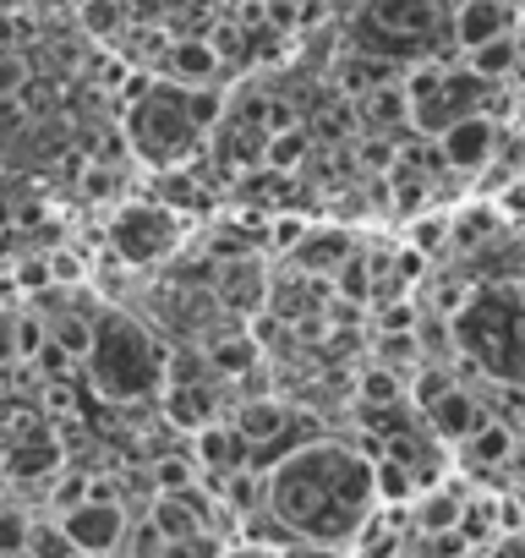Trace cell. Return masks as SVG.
Segmentation results:
<instances>
[{
	"mask_svg": "<svg viewBox=\"0 0 525 558\" xmlns=\"http://www.w3.org/2000/svg\"><path fill=\"white\" fill-rule=\"evenodd\" d=\"M262 504L269 514L291 531V536H313V542H340L351 547L378 504V471L362 449L351 444H329L313 438L291 454H280L262 476Z\"/></svg>",
	"mask_w": 525,
	"mask_h": 558,
	"instance_id": "6da1fadb",
	"label": "cell"
},
{
	"mask_svg": "<svg viewBox=\"0 0 525 558\" xmlns=\"http://www.w3.org/2000/svg\"><path fill=\"white\" fill-rule=\"evenodd\" d=\"M164 345L132 324L126 313H99V340H94V356H88V378L105 400H148L164 389Z\"/></svg>",
	"mask_w": 525,
	"mask_h": 558,
	"instance_id": "7a4b0ae2",
	"label": "cell"
},
{
	"mask_svg": "<svg viewBox=\"0 0 525 558\" xmlns=\"http://www.w3.org/2000/svg\"><path fill=\"white\" fill-rule=\"evenodd\" d=\"M126 143L143 165L154 170H175L197 143H203V121L192 110V88L181 83H154L143 99L126 105Z\"/></svg>",
	"mask_w": 525,
	"mask_h": 558,
	"instance_id": "3957f363",
	"label": "cell"
},
{
	"mask_svg": "<svg viewBox=\"0 0 525 558\" xmlns=\"http://www.w3.org/2000/svg\"><path fill=\"white\" fill-rule=\"evenodd\" d=\"M181 241V214L164 203H126L110 219V246L121 263H159Z\"/></svg>",
	"mask_w": 525,
	"mask_h": 558,
	"instance_id": "277c9868",
	"label": "cell"
},
{
	"mask_svg": "<svg viewBox=\"0 0 525 558\" xmlns=\"http://www.w3.org/2000/svg\"><path fill=\"white\" fill-rule=\"evenodd\" d=\"M492 154H498V121H492L487 110H465V116H454V121L438 132V159H443L449 170H460V175L487 170Z\"/></svg>",
	"mask_w": 525,
	"mask_h": 558,
	"instance_id": "5b68a950",
	"label": "cell"
},
{
	"mask_svg": "<svg viewBox=\"0 0 525 558\" xmlns=\"http://www.w3.org/2000/svg\"><path fill=\"white\" fill-rule=\"evenodd\" d=\"M56 520L66 525V536H72L77 553H105V558L121 553L126 547V531H132V520H126V509L115 498H83L77 509H66Z\"/></svg>",
	"mask_w": 525,
	"mask_h": 558,
	"instance_id": "8992f818",
	"label": "cell"
},
{
	"mask_svg": "<svg viewBox=\"0 0 525 558\" xmlns=\"http://www.w3.org/2000/svg\"><path fill=\"white\" fill-rule=\"evenodd\" d=\"M159 72H164L170 83H181V88H203V83L219 77V50H213V39L181 34V39H170V45L159 50Z\"/></svg>",
	"mask_w": 525,
	"mask_h": 558,
	"instance_id": "52a82bcc",
	"label": "cell"
},
{
	"mask_svg": "<svg viewBox=\"0 0 525 558\" xmlns=\"http://www.w3.org/2000/svg\"><path fill=\"white\" fill-rule=\"evenodd\" d=\"M219 302H230L235 313H257L262 302H269V268H262L252 252L224 257V268H219Z\"/></svg>",
	"mask_w": 525,
	"mask_h": 558,
	"instance_id": "ba28073f",
	"label": "cell"
},
{
	"mask_svg": "<svg viewBox=\"0 0 525 558\" xmlns=\"http://www.w3.org/2000/svg\"><path fill=\"white\" fill-rule=\"evenodd\" d=\"M154 531L164 542H186V536H203L208 531V509H203V493L186 487V493H159L154 509H148Z\"/></svg>",
	"mask_w": 525,
	"mask_h": 558,
	"instance_id": "9c48e42d",
	"label": "cell"
},
{
	"mask_svg": "<svg viewBox=\"0 0 525 558\" xmlns=\"http://www.w3.org/2000/svg\"><path fill=\"white\" fill-rule=\"evenodd\" d=\"M400 77V61L394 56H378V50H367V45H351L340 61H334V83L345 88V94H373L378 83H394Z\"/></svg>",
	"mask_w": 525,
	"mask_h": 558,
	"instance_id": "30bf717a",
	"label": "cell"
},
{
	"mask_svg": "<svg viewBox=\"0 0 525 558\" xmlns=\"http://www.w3.org/2000/svg\"><path fill=\"white\" fill-rule=\"evenodd\" d=\"M192 460H197V471L224 476V471L246 465V438L235 427H224V422H208V427L192 433Z\"/></svg>",
	"mask_w": 525,
	"mask_h": 558,
	"instance_id": "8fae6325",
	"label": "cell"
},
{
	"mask_svg": "<svg viewBox=\"0 0 525 558\" xmlns=\"http://www.w3.org/2000/svg\"><path fill=\"white\" fill-rule=\"evenodd\" d=\"M514 17L520 12L509 7V0H460V7H454V39H460V50H471V45L514 28Z\"/></svg>",
	"mask_w": 525,
	"mask_h": 558,
	"instance_id": "7c38bea8",
	"label": "cell"
},
{
	"mask_svg": "<svg viewBox=\"0 0 525 558\" xmlns=\"http://www.w3.org/2000/svg\"><path fill=\"white\" fill-rule=\"evenodd\" d=\"M503 230H509V219H503L498 203H465V208L449 214V246H460V252H465V246L481 252V246H492Z\"/></svg>",
	"mask_w": 525,
	"mask_h": 558,
	"instance_id": "4fadbf2b",
	"label": "cell"
},
{
	"mask_svg": "<svg viewBox=\"0 0 525 558\" xmlns=\"http://www.w3.org/2000/svg\"><path fill=\"white\" fill-rule=\"evenodd\" d=\"M481 422H487V416H481V405L471 400V389H449L443 400L427 405V427H432L443 444H465Z\"/></svg>",
	"mask_w": 525,
	"mask_h": 558,
	"instance_id": "5bb4252c",
	"label": "cell"
},
{
	"mask_svg": "<svg viewBox=\"0 0 525 558\" xmlns=\"http://www.w3.org/2000/svg\"><path fill=\"white\" fill-rule=\"evenodd\" d=\"M520 56H525L520 34H514V28H503V34H492V39L471 45V50H465V66H471L476 77H487V83H503V77H514Z\"/></svg>",
	"mask_w": 525,
	"mask_h": 558,
	"instance_id": "9a60e30c",
	"label": "cell"
},
{
	"mask_svg": "<svg viewBox=\"0 0 525 558\" xmlns=\"http://www.w3.org/2000/svg\"><path fill=\"white\" fill-rule=\"evenodd\" d=\"M291 257H296V274H307V279H334L340 263L351 257V246H345L340 230H307Z\"/></svg>",
	"mask_w": 525,
	"mask_h": 558,
	"instance_id": "2e32d148",
	"label": "cell"
},
{
	"mask_svg": "<svg viewBox=\"0 0 525 558\" xmlns=\"http://www.w3.org/2000/svg\"><path fill=\"white\" fill-rule=\"evenodd\" d=\"M362 121L373 126V132H411V99H405V83L394 77V83H378L373 94H362Z\"/></svg>",
	"mask_w": 525,
	"mask_h": 558,
	"instance_id": "e0dca14e",
	"label": "cell"
},
{
	"mask_svg": "<svg viewBox=\"0 0 525 558\" xmlns=\"http://www.w3.org/2000/svg\"><path fill=\"white\" fill-rule=\"evenodd\" d=\"M7 471H12L17 482L56 476V471H61V444H56L50 433H23V438L12 444V454H7Z\"/></svg>",
	"mask_w": 525,
	"mask_h": 558,
	"instance_id": "ac0fdd59",
	"label": "cell"
},
{
	"mask_svg": "<svg viewBox=\"0 0 525 558\" xmlns=\"http://www.w3.org/2000/svg\"><path fill=\"white\" fill-rule=\"evenodd\" d=\"M164 422L181 433H197L213 422V400L203 384H164Z\"/></svg>",
	"mask_w": 525,
	"mask_h": 558,
	"instance_id": "d6986e66",
	"label": "cell"
},
{
	"mask_svg": "<svg viewBox=\"0 0 525 558\" xmlns=\"http://www.w3.org/2000/svg\"><path fill=\"white\" fill-rule=\"evenodd\" d=\"M50 340L72 356V362H88L94 356V340H99V318H88V313H56L50 318Z\"/></svg>",
	"mask_w": 525,
	"mask_h": 558,
	"instance_id": "ffe728a7",
	"label": "cell"
},
{
	"mask_svg": "<svg viewBox=\"0 0 525 558\" xmlns=\"http://www.w3.org/2000/svg\"><path fill=\"white\" fill-rule=\"evenodd\" d=\"M514 444H520V438H514L503 422H481L460 449H465L471 465H509V460H514Z\"/></svg>",
	"mask_w": 525,
	"mask_h": 558,
	"instance_id": "44dd1931",
	"label": "cell"
},
{
	"mask_svg": "<svg viewBox=\"0 0 525 558\" xmlns=\"http://www.w3.org/2000/svg\"><path fill=\"white\" fill-rule=\"evenodd\" d=\"M77 23L94 39H121V28L132 23V7L126 0H77Z\"/></svg>",
	"mask_w": 525,
	"mask_h": 558,
	"instance_id": "7402d4cb",
	"label": "cell"
},
{
	"mask_svg": "<svg viewBox=\"0 0 525 558\" xmlns=\"http://www.w3.org/2000/svg\"><path fill=\"white\" fill-rule=\"evenodd\" d=\"M307 159V126H291V132H269V143H262V170L274 175H291L296 165Z\"/></svg>",
	"mask_w": 525,
	"mask_h": 558,
	"instance_id": "603a6c76",
	"label": "cell"
},
{
	"mask_svg": "<svg viewBox=\"0 0 525 558\" xmlns=\"http://www.w3.org/2000/svg\"><path fill=\"white\" fill-rule=\"evenodd\" d=\"M334 291H340V302H373V296H378V274H373V263H367L362 252H351V257L340 263Z\"/></svg>",
	"mask_w": 525,
	"mask_h": 558,
	"instance_id": "cb8c5ba5",
	"label": "cell"
},
{
	"mask_svg": "<svg viewBox=\"0 0 525 558\" xmlns=\"http://www.w3.org/2000/svg\"><path fill=\"white\" fill-rule=\"evenodd\" d=\"M12 335H17V362H39V351L50 345V318L39 307L12 313Z\"/></svg>",
	"mask_w": 525,
	"mask_h": 558,
	"instance_id": "d4e9b609",
	"label": "cell"
},
{
	"mask_svg": "<svg viewBox=\"0 0 525 558\" xmlns=\"http://www.w3.org/2000/svg\"><path fill=\"white\" fill-rule=\"evenodd\" d=\"M252 362H257V340H252V335H235V340L208 345V367H213V373H224V378L252 373Z\"/></svg>",
	"mask_w": 525,
	"mask_h": 558,
	"instance_id": "484cf974",
	"label": "cell"
},
{
	"mask_svg": "<svg viewBox=\"0 0 525 558\" xmlns=\"http://www.w3.org/2000/svg\"><path fill=\"white\" fill-rule=\"evenodd\" d=\"M373 471H378V498H383V504H405V498L422 487V476H416L405 460H394V454L373 460Z\"/></svg>",
	"mask_w": 525,
	"mask_h": 558,
	"instance_id": "4316f807",
	"label": "cell"
},
{
	"mask_svg": "<svg viewBox=\"0 0 525 558\" xmlns=\"http://www.w3.org/2000/svg\"><path fill=\"white\" fill-rule=\"evenodd\" d=\"M460 520H465V498H460V493L438 487V493H427V498H422V531L443 536V531H449V525H460Z\"/></svg>",
	"mask_w": 525,
	"mask_h": 558,
	"instance_id": "83f0119b",
	"label": "cell"
},
{
	"mask_svg": "<svg viewBox=\"0 0 525 558\" xmlns=\"http://www.w3.org/2000/svg\"><path fill=\"white\" fill-rule=\"evenodd\" d=\"M28 558H72L77 547H72V536H66V525L61 520H34V531H28V547H23Z\"/></svg>",
	"mask_w": 525,
	"mask_h": 558,
	"instance_id": "f1b7e54d",
	"label": "cell"
},
{
	"mask_svg": "<svg viewBox=\"0 0 525 558\" xmlns=\"http://www.w3.org/2000/svg\"><path fill=\"white\" fill-rule=\"evenodd\" d=\"M83 498H94V476H83V471H56V482H50V509L66 514V509H77Z\"/></svg>",
	"mask_w": 525,
	"mask_h": 558,
	"instance_id": "f546056e",
	"label": "cell"
},
{
	"mask_svg": "<svg viewBox=\"0 0 525 558\" xmlns=\"http://www.w3.org/2000/svg\"><path fill=\"white\" fill-rule=\"evenodd\" d=\"M154 482H159V493H186V487H197V460L164 454V460L154 465Z\"/></svg>",
	"mask_w": 525,
	"mask_h": 558,
	"instance_id": "4dcf8cb0",
	"label": "cell"
},
{
	"mask_svg": "<svg viewBox=\"0 0 525 558\" xmlns=\"http://www.w3.org/2000/svg\"><path fill=\"white\" fill-rule=\"evenodd\" d=\"M411 246L438 257L449 246V214H427V219H411Z\"/></svg>",
	"mask_w": 525,
	"mask_h": 558,
	"instance_id": "1f68e13d",
	"label": "cell"
},
{
	"mask_svg": "<svg viewBox=\"0 0 525 558\" xmlns=\"http://www.w3.org/2000/svg\"><path fill=\"white\" fill-rule=\"evenodd\" d=\"M362 400H367V405H394V400H400V378H394V367H373V373H362Z\"/></svg>",
	"mask_w": 525,
	"mask_h": 558,
	"instance_id": "d6a6232c",
	"label": "cell"
},
{
	"mask_svg": "<svg viewBox=\"0 0 525 558\" xmlns=\"http://www.w3.org/2000/svg\"><path fill=\"white\" fill-rule=\"evenodd\" d=\"M302 235H307V219H296V214H269V246H274V252H296Z\"/></svg>",
	"mask_w": 525,
	"mask_h": 558,
	"instance_id": "836d02e7",
	"label": "cell"
},
{
	"mask_svg": "<svg viewBox=\"0 0 525 558\" xmlns=\"http://www.w3.org/2000/svg\"><path fill=\"white\" fill-rule=\"evenodd\" d=\"M28 88V61L17 50H0V99H23Z\"/></svg>",
	"mask_w": 525,
	"mask_h": 558,
	"instance_id": "e575fe53",
	"label": "cell"
},
{
	"mask_svg": "<svg viewBox=\"0 0 525 558\" xmlns=\"http://www.w3.org/2000/svg\"><path fill=\"white\" fill-rule=\"evenodd\" d=\"M12 286H17V291H50V286H56L50 257H23V263H17V274H12Z\"/></svg>",
	"mask_w": 525,
	"mask_h": 558,
	"instance_id": "d590c367",
	"label": "cell"
},
{
	"mask_svg": "<svg viewBox=\"0 0 525 558\" xmlns=\"http://www.w3.org/2000/svg\"><path fill=\"white\" fill-rule=\"evenodd\" d=\"M28 531H34V520L23 509H0V553H23Z\"/></svg>",
	"mask_w": 525,
	"mask_h": 558,
	"instance_id": "8d00e7d4",
	"label": "cell"
},
{
	"mask_svg": "<svg viewBox=\"0 0 525 558\" xmlns=\"http://www.w3.org/2000/svg\"><path fill=\"white\" fill-rule=\"evenodd\" d=\"M280 558H345V547H340V542H313V536H291V542L280 547Z\"/></svg>",
	"mask_w": 525,
	"mask_h": 558,
	"instance_id": "74e56055",
	"label": "cell"
},
{
	"mask_svg": "<svg viewBox=\"0 0 525 558\" xmlns=\"http://www.w3.org/2000/svg\"><path fill=\"white\" fill-rule=\"evenodd\" d=\"M498 208H503L509 225H525V175H514V181L498 192Z\"/></svg>",
	"mask_w": 525,
	"mask_h": 558,
	"instance_id": "f35d334b",
	"label": "cell"
},
{
	"mask_svg": "<svg viewBox=\"0 0 525 558\" xmlns=\"http://www.w3.org/2000/svg\"><path fill=\"white\" fill-rule=\"evenodd\" d=\"M126 7H132V17H137V23H159V17L181 12L186 0H126Z\"/></svg>",
	"mask_w": 525,
	"mask_h": 558,
	"instance_id": "ab89813d",
	"label": "cell"
},
{
	"mask_svg": "<svg viewBox=\"0 0 525 558\" xmlns=\"http://www.w3.org/2000/svg\"><path fill=\"white\" fill-rule=\"evenodd\" d=\"M17 362V335H12V313L0 307V373H7Z\"/></svg>",
	"mask_w": 525,
	"mask_h": 558,
	"instance_id": "60d3db41",
	"label": "cell"
},
{
	"mask_svg": "<svg viewBox=\"0 0 525 558\" xmlns=\"http://www.w3.org/2000/svg\"><path fill=\"white\" fill-rule=\"evenodd\" d=\"M23 126V99H0V132H17Z\"/></svg>",
	"mask_w": 525,
	"mask_h": 558,
	"instance_id": "b9f144b4",
	"label": "cell"
},
{
	"mask_svg": "<svg viewBox=\"0 0 525 558\" xmlns=\"http://www.w3.org/2000/svg\"><path fill=\"white\" fill-rule=\"evenodd\" d=\"M7 225H12V203H7V197H0V230H7Z\"/></svg>",
	"mask_w": 525,
	"mask_h": 558,
	"instance_id": "7bdbcfd3",
	"label": "cell"
},
{
	"mask_svg": "<svg viewBox=\"0 0 525 558\" xmlns=\"http://www.w3.org/2000/svg\"><path fill=\"white\" fill-rule=\"evenodd\" d=\"M514 296H520V307H525V279H520V286H514Z\"/></svg>",
	"mask_w": 525,
	"mask_h": 558,
	"instance_id": "ee69618b",
	"label": "cell"
},
{
	"mask_svg": "<svg viewBox=\"0 0 525 558\" xmlns=\"http://www.w3.org/2000/svg\"><path fill=\"white\" fill-rule=\"evenodd\" d=\"M72 558H105V553H72Z\"/></svg>",
	"mask_w": 525,
	"mask_h": 558,
	"instance_id": "f6af8a7d",
	"label": "cell"
},
{
	"mask_svg": "<svg viewBox=\"0 0 525 558\" xmlns=\"http://www.w3.org/2000/svg\"><path fill=\"white\" fill-rule=\"evenodd\" d=\"M0 558H28V553H0Z\"/></svg>",
	"mask_w": 525,
	"mask_h": 558,
	"instance_id": "bcb514c9",
	"label": "cell"
},
{
	"mask_svg": "<svg viewBox=\"0 0 525 558\" xmlns=\"http://www.w3.org/2000/svg\"><path fill=\"white\" fill-rule=\"evenodd\" d=\"M520 175H525V159H520Z\"/></svg>",
	"mask_w": 525,
	"mask_h": 558,
	"instance_id": "7dc6e473",
	"label": "cell"
},
{
	"mask_svg": "<svg viewBox=\"0 0 525 558\" xmlns=\"http://www.w3.org/2000/svg\"><path fill=\"white\" fill-rule=\"evenodd\" d=\"M72 7H77V0H72Z\"/></svg>",
	"mask_w": 525,
	"mask_h": 558,
	"instance_id": "c3c4849f",
	"label": "cell"
}]
</instances>
